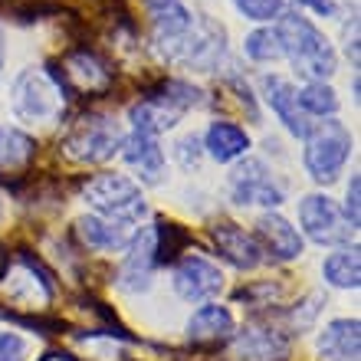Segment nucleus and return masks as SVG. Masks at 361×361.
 <instances>
[{"label": "nucleus", "instance_id": "1", "mask_svg": "<svg viewBox=\"0 0 361 361\" xmlns=\"http://www.w3.org/2000/svg\"><path fill=\"white\" fill-rule=\"evenodd\" d=\"M273 27L279 33V43H283V59L293 63V69L305 82H325L338 69V56H335L329 37L309 17L283 10V17Z\"/></svg>", "mask_w": 361, "mask_h": 361}, {"label": "nucleus", "instance_id": "2", "mask_svg": "<svg viewBox=\"0 0 361 361\" xmlns=\"http://www.w3.org/2000/svg\"><path fill=\"white\" fill-rule=\"evenodd\" d=\"M66 79L56 69L47 66H30L17 73L13 86H10V105L20 122L30 125H49L59 122L66 112Z\"/></svg>", "mask_w": 361, "mask_h": 361}, {"label": "nucleus", "instance_id": "3", "mask_svg": "<svg viewBox=\"0 0 361 361\" xmlns=\"http://www.w3.org/2000/svg\"><path fill=\"white\" fill-rule=\"evenodd\" d=\"M197 105H204V92L197 86H190L184 79H168L158 92L145 95L142 102L128 109V122H132V132L158 138L161 132L174 128L188 109H197Z\"/></svg>", "mask_w": 361, "mask_h": 361}, {"label": "nucleus", "instance_id": "4", "mask_svg": "<svg viewBox=\"0 0 361 361\" xmlns=\"http://www.w3.org/2000/svg\"><path fill=\"white\" fill-rule=\"evenodd\" d=\"M305 148H302V164L309 178L315 184H332L338 180L342 168L352 158V132L345 128V122L338 118H322L312 122L305 132Z\"/></svg>", "mask_w": 361, "mask_h": 361}, {"label": "nucleus", "instance_id": "5", "mask_svg": "<svg viewBox=\"0 0 361 361\" xmlns=\"http://www.w3.org/2000/svg\"><path fill=\"white\" fill-rule=\"evenodd\" d=\"M122 142L125 132L112 115L89 112L69 125V132L63 135V152L79 164H105L122 152Z\"/></svg>", "mask_w": 361, "mask_h": 361}, {"label": "nucleus", "instance_id": "6", "mask_svg": "<svg viewBox=\"0 0 361 361\" xmlns=\"http://www.w3.org/2000/svg\"><path fill=\"white\" fill-rule=\"evenodd\" d=\"M82 200L92 207L95 217L118 220V224H132L138 227L148 214L142 188L125 174H99L82 188Z\"/></svg>", "mask_w": 361, "mask_h": 361}, {"label": "nucleus", "instance_id": "7", "mask_svg": "<svg viewBox=\"0 0 361 361\" xmlns=\"http://www.w3.org/2000/svg\"><path fill=\"white\" fill-rule=\"evenodd\" d=\"M152 17V43L168 63H180L190 47L197 17L188 10L184 0H145Z\"/></svg>", "mask_w": 361, "mask_h": 361}, {"label": "nucleus", "instance_id": "8", "mask_svg": "<svg viewBox=\"0 0 361 361\" xmlns=\"http://www.w3.org/2000/svg\"><path fill=\"white\" fill-rule=\"evenodd\" d=\"M230 200L240 207H279L286 200L283 184H276L273 171L259 158H240L227 180Z\"/></svg>", "mask_w": 361, "mask_h": 361}, {"label": "nucleus", "instance_id": "9", "mask_svg": "<svg viewBox=\"0 0 361 361\" xmlns=\"http://www.w3.org/2000/svg\"><path fill=\"white\" fill-rule=\"evenodd\" d=\"M161 240H164V227H145L135 233L132 243L125 247L128 253H125L122 273H118V289H125V293H145L152 286L154 269L164 259Z\"/></svg>", "mask_w": 361, "mask_h": 361}, {"label": "nucleus", "instance_id": "10", "mask_svg": "<svg viewBox=\"0 0 361 361\" xmlns=\"http://www.w3.org/2000/svg\"><path fill=\"white\" fill-rule=\"evenodd\" d=\"M299 224H302V233L319 247H332V243H342L355 233V227L345 220V214L338 210L329 194H305L299 200Z\"/></svg>", "mask_w": 361, "mask_h": 361}, {"label": "nucleus", "instance_id": "11", "mask_svg": "<svg viewBox=\"0 0 361 361\" xmlns=\"http://www.w3.org/2000/svg\"><path fill=\"white\" fill-rule=\"evenodd\" d=\"M171 286L184 302H210V299L220 295V289H224V273H220L217 263L207 259L204 253H184V257L174 263Z\"/></svg>", "mask_w": 361, "mask_h": 361}, {"label": "nucleus", "instance_id": "12", "mask_svg": "<svg viewBox=\"0 0 361 361\" xmlns=\"http://www.w3.org/2000/svg\"><path fill=\"white\" fill-rule=\"evenodd\" d=\"M259 92H263V102L273 109V115L283 122L286 132L295 135V138H305V132H309V125L312 122H309V118L302 115V109H299L293 79L269 73V76L259 79Z\"/></svg>", "mask_w": 361, "mask_h": 361}, {"label": "nucleus", "instance_id": "13", "mask_svg": "<svg viewBox=\"0 0 361 361\" xmlns=\"http://www.w3.org/2000/svg\"><path fill=\"white\" fill-rule=\"evenodd\" d=\"M253 240L259 243L263 253L283 259V263L302 257V233H299L283 214H273V210H267V214L257 220V233H253Z\"/></svg>", "mask_w": 361, "mask_h": 361}, {"label": "nucleus", "instance_id": "14", "mask_svg": "<svg viewBox=\"0 0 361 361\" xmlns=\"http://www.w3.org/2000/svg\"><path fill=\"white\" fill-rule=\"evenodd\" d=\"M122 161L138 174L142 184H161V174H164V152L154 135H142V132H132L125 135L122 142Z\"/></svg>", "mask_w": 361, "mask_h": 361}, {"label": "nucleus", "instance_id": "15", "mask_svg": "<svg viewBox=\"0 0 361 361\" xmlns=\"http://www.w3.org/2000/svg\"><path fill=\"white\" fill-rule=\"evenodd\" d=\"M361 325L358 319H335L319 332L315 352L322 361H358Z\"/></svg>", "mask_w": 361, "mask_h": 361}, {"label": "nucleus", "instance_id": "16", "mask_svg": "<svg viewBox=\"0 0 361 361\" xmlns=\"http://www.w3.org/2000/svg\"><path fill=\"white\" fill-rule=\"evenodd\" d=\"M214 243H217L220 257L233 263L237 269H257L263 263V250L247 230H240L237 224H220L214 227Z\"/></svg>", "mask_w": 361, "mask_h": 361}, {"label": "nucleus", "instance_id": "17", "mask_svg": "<svg viewBox=\"0 0 361 361\" xmlns=\"http://www.w3.org/2000/svg\"><path fill=\"white\" fill-rule=\"evenodd\" d=\"M79 227V237L86 243L89 250H105V253H112V250H125L132 243V237L138 233V227L132 224H118V220H105V217H82L76 224Z\"/></svg>", "mask_w": 361, "mask_h": 361}, {"label": "nucleus", "instance_id": "18", "mask_svg": "<svg viewBox=\"0 0 361 361\" xmlns=\"http://www.w3.org/2000/svg\"><path fill=\"white\" fill-rule=\"evenodd\" d=\"M200 142H204V152L220 164H233L250 152V135L237 122H210L207 135Z\"/></svg>", "mask_w": 361, "mask_h": 361}, {"label": "nucleus", "instance_id": "19", "mask_svg": "<svg viewBox=\"0 0 361 361\" xmlns=\"http://www.w3.org/2000/svg\"><path fill=\"white\" fill-rule=\"evenodd\" d=\"M233 348L240 361H286L289 342L273 329H250L240 335Z\"/></svg>", "mask_w": 361, "mask_h": 361}, {"label": "nucleus", "instance_id": "20", "mask_svg": "<svg viewBox=\"0 0 361 361\" xmlns=\"http://www.w3.org/2000/svg\"><path fill=\"white\" fill-rule=\"evenodd\" d=\"M233 332V315L227 305L207 302L188 319V338L190 342H214V338H227Z\"/></svg>", "mask_w": 361, "mask_h": 361}, {"label": "nucleus", "instance_id": "21", "mask_svg": "<svg viewBox=\"0 0 361 361\" xmlns=\"http://www.w3.org/2000/svg\"><path fill=\"white\" fill-rule=\"evenodd\" d=\"M322 276L325 283L335 286V289H358L361 283V257L358 247H342L329 253L322 259Z\"/></svg>", "mask_w": 361, "mask_h": 361}, {"label": "nucleus", "instance_id": "22", "mask_svg": "<svg viewBox=\"0 0 361 361\" xmlns=\"http://www.w3.org/2000/svg\"><path fill=\"white\" fill-rule=\"evenodd\" d=\"M295 99L305 118H335L338 112V95L329 82H305L295 89Z\"/></svg>", "mask_w": 361, "mask_h": 361}, {"label": "nucleus", "instance_id": "23", "mask_svg": "<svg viewBox=\"0 0 361 361\" xmlns=\"http://www.w3.org/2000/svg\"><path fill=\"white\" fill-rule=\"evenodd\" d=\"M30 158H33V138L13 128V125H0V168L17 171Z\"/></svg>", "mask_w": 361, "mask_h": 361}, {"label": "nucleus", "instance_id": "24", "mask_svg": "<svg viewBox=\"0 0 361 361\" xmlns=\"http://www.w3.org/2000/svg\"><path fill=\"white\" fill-rule=\"evenodd\" d=\"M243 56L253 59V63H279L283 59V43H279L276 27L250 30L247 39H243Z\"/></svg>", "mask_w": 361, "mask_h": 361}, {"label": "nucleus", "instance_id": "25", "mask_svg": "<svg viewBox=\"0 0 361 361\" xmlns=\"http://www.w3.org/2000/svg\"><path fill=\"white\" fill-rule=\"evenodd\" d=\"M66 79H73L82 89H102L109 86V73L102 69V63L89 53H76L66 59Z\"/></svg>", "mask_w": 361, "mask_h": 361}, {"label": "nucleus", "instance_id": "26", "mask_svg": "<svg viewBox=\"0 0 361 361\" xmlns=\"http://www.w3.org/2000/svg\"><path fill=\"white\" fill-rule=\"evenodd\" d=\"M233 7L253 23H276L283 17V0H233Z\"/></svg>", "mask_w": 361, "mask_h": 361}, {"label": "nucleus", "instance_id": "27", "mask_svg": "<svg viewBox=\"0 0 361 361\" xmlns=\"http://www.w3.org/2000/svg\"><path fill=\"white\" fill-rule=\"evenodd\" d=\"M174 158H178L184 168H197L200 158H204V142H200V135H184L174 142Z\"/></svg>", "mask_w": 361, "mask_h": 361}, {"label": "nucleus", "instance_id": "28", "mask_svg": "<svg viewBox=\"0 0 361 361\" xmlns=\"http://www.w3.org/2000/svg\"><path fill=\"white\" fill-rule=\"evenodd\" d=\"M0 361H27V342L17 332H0Z\"/></svg>", "mask_w": 361, "mask_h": 361}, {"label": "nucleus", "instance_id": "29", "mask_svg": "<svg viewBox=\"0 0 361 361\" xmlns=\"http://www.w3.org/2000/svg\"><path fill=\"white\" fill-rule=\"evenodd\" d=\"M358 194H361V180H358V174L352 178V184H348V194H345V220L352 224L355 230H358V224H361V214H358Z\"/></svg>", "mask_w": 361, "mask_h": 361}, {"label": "nucleus", "instance_id": "30", "mask_svg": "<svg viewBox=\"0 0 361 361\" xmlns=\"http://www.w3.org/2000/svg\"><path fill=\"white\" fill-rule=\"evenodd\" d=\"M295 4L305 10H312L315 17H325V20L338 17V0H295Z\"/></svg>", "mask_w": 361, "mask_h": 361}, {"label": "nucleus", "instance_id": "31", "mask_svg": "<svg viewBox=\"0 0 361 361\" xmlns=\"http://www.w3.org/2000/svg\"><path fill=\"white\" fill-rule=\"evenodd\" d=\"M345 53L352 56V63H358V23H345Z\"/></svg>", "mask_w": 361, "mask_h": 361}, {"label": "nucleus", "instance_id": "32", "mask_svg": "<svg viewBox=\"0 0 361 361\" xmlns=\"http://www.w3.org/2000/svg\"><path fill=\"white\" fill-rule=\"evenodd\" d=\"M0 73H4V33H0Z\"/></svg>", "mask_w": 361, "mask_h": 361}, {"label": "nucleus", "instance_id": "33", "mask_svg": "<svg viewBox=\"0 0 361 361\" xmlns=\"http://www.w3.org/2000/svg\"><path fill=\"white\" fill-rule=\"evenodd\" d=\"M0 217H4V207H0Z\"/></svg>", "mask_w": 361, "mask_h": 361}]
</instances>
